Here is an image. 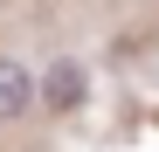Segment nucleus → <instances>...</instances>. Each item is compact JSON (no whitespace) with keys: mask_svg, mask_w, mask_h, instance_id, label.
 I'll return each mask as SVG.
<instances>
[{"mask_svg":"<svg viewBox=\"0 0 159 152\" xmlns=\"http://www.w3.org/2000/svg\"><path fill=\"white\" fill-rule=\"evenodd\" d=\"M35 97H42V104H76V97H83V62H56L35 83Z\"/></svg>","mask_w":159,"mask_h":152,"instance_id":"obj_2","label":"nucleus"},{"mask_svg":"<svg viewBox=\"0 0 159 152\" xmlns=\"http://www.w3.org/2000/svg\"><path fill=\"white\" fill-rule=\"evenodd\" d=\"M35 111V76L0 56V118H28Z\"/></svg>","mask_w":159,"mask_h":152,"instance_id":"obj_1","label":"nucleus"}]
</instances>
